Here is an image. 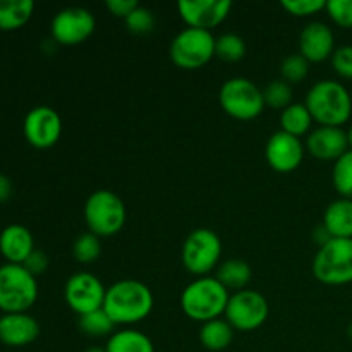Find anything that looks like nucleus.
Segmentation results:
<instances>
[{
  "label": "nucleus",
  "mask_w": 352,
  "mask_h": 352,
  "mask_svg": "<svg viewBox=\"0 0 352 352\" xmlns=\"http://www.w3.org/2000/svg\"><path fill=\"white\" fill-rule=\"evenodd\" d=\"M215 41L212 31L186 28L170 43V60L184 71L201 69L215 57Z\"/></svg>",
  "instance_id": "obj_9"
},
{
  "label": "nucleus",
  "mask_w": 352,
  "mask_h": 352,
  "mask_svg": "<svg viewBox=\"0 0 352 352\" xmlns=\"http://www.w3.org/2000/svg\"><path fill=\"white\" fill-rule=\"evenodd\" d=\"M306 148L299 138L291 136L284 131L272 134L265 146V158L272 170L278 174H289L301 167Z\"/></svg>",
  "instance_id": "obj_15"
},
{
  "label": "nucleus",
  "mask_w": 352,
  "mask_h": 352,
  "mask_svg": "<svg viewBox=\"0 0 352 352\" xmlns=\"http://www.w3.org/2000/svg\"><path fill=\"white\" fill-rule=\"evenodd\" d=\"M347 133V143H349V150H352V126L346 131Z\"/></svg>",
  "instance_id": "obj_41"
},
{
  "label": "nucleus",
  "mask_w": 352,
  "mask_h": 352,
  "mask_svg": "<svg viewBox=\"0 0 352 352\" xmlns=\"http://www.w3.org/2000/svg\"><path fill=\"white\" fill-rule=\"evenodd\" d=\"M155 298L146 284L122 278L107 289L103 309L116 325H134L151 315Z\"/></svg>",
  "instance_id": "obj_1"
},
{
  "label": "nucleus",
  "mask_w": 352,
  "mask_h": 352,
  "mask_svg": "<svg viewBox=\"0 0 352 352\" xmlns=\"http://www.w3.org/2000/svg\"><path fill=\"white\" fill-rule=\"evenodd\" d=\"M268 313V301L263 294L251 289L232 292L229 298L226 308V320L232 325L234 330L239 332H253L263 327L267 322Z\"/></svg>",
  "instance_id": "obj_10"
},
{
  "label": "nucleus",
  "mask_w": 352,
  "mask_h": 352,
  "mask_svg": "<svg viewBox=\"0 0 352 352\" xmlns=\"http://www.w3.org/2000/svg\"><path fill=\"white\" fill-rule=\"evenodd\" d=\"M282 9L294 17H309L325 10V0H282Z\"/></svg>",
  "instance_id": "obj_33"
},
{
  "label": "nucleus",
  "mask_w": 352,
  "mask_h": 352,
  "mask_svg": "<svg viewBox=\"0 0 352 352\" xmlns=\"http://www.w3.org/2000/svg\"><path fill=\"white\" fill-rule=\"evenodd\" d=\"M336 52V34L329 24L322 21L309 23L299 34V54L309 64H320L332 58Z\"/></svg>",
  "instance_id": "obj_16"
},
{
  "label": "nucleus",
  "mask_w": 352,
  "mask_h": 352,
  "mask_svg": "<svg viewBox=\"0 0 352 352\" xmlns=\"http://www.w3.org/2000/svg\"><path fill=\"white\" fill-rule=\"evenodd\" d=\"M332 67L342 79H352V45L336 48L332 55Z\"/></svg>",
  "instance_id": "obj_35"
},
{
  "label": "nucleus",
  "mask_w": 352,
  "mask_h": 352,
  "mask_svg": "<svg viewBox=\"0 0 352 352\" xmlns=\"http://www.w3.org/2000/svg\"><path fill=\"white\" fill-rule=\"evenodd\" d=\"M33 12V0H0V30H19L24 24H28Z\"/></svg>",
  "instance_id": "obj_23"
},
{
  "label": "nucleus",
  "mask_w": 352,
  "mask_h": 352,
  "mask_svg": "<svg viewBox=\"0 0 352 352\" xmlns=\"http://www.w3.org/2000/svg\"><path fill=\"white\" fill-rule=\"evenodd\" d=\"M182 265L189 274L198 277H208L219 267L222 256V241L212 229H196L186 237L182 244Z\"/></svg>",
  "instance_id": "obj_8"
},
{
  "label": "nucleus",
  "mask_w": 352,
  "mask_h": 352,
  "mask_svg": "<svg viewBox=\"0 0 352 352\" xmlns=\"http://www.w3.org/2000/svg\"><path fill=\"white\" fill-rule=\"evenodd\" d=\"M95 16L85 7H65L58 10L50 24L52 40L64 47L81 45L95 33Z\"/></svg>",
  "instance_id": "obj_11"
},
{
  "label": "nucleus",
  "mask_w": 352,
  "mask_h": 352,
  "mask_svg": "<svg viewBox=\"0 0 352 352\" xmlns=\"http://www.w3.org/2000/svg\"><path fill=\"white\" fill-rule=\"evenodd\" d=\"M85 352H107L105 347H98V346H93L89 347V349H86Z\"/></svg>",
  "instance_id": "obj_40"
},
{
  "label": "nucleus",
  "mask_w": 352,
  "mask_h": 352,
  "mask_svg": "<svg viewBox=\"0 0 352 352\" xmlns=\"http://www.w3.org/2000/svg\"><path fill=\"white\" fill-rule=\"evenodd\" d=\"M232 2L229 0H181L177 10L188 28L212 31L229 17Z\"/></svg>",
  "instance_id": "obj_14"
},
{
  "label": "nucleus",
  "mask_w": 352,
  "mask_h": 352,
  "mask_svg": "<svg viewBox=\"0 0 352 352\" xmlns=\"http://www.w3.org/2000/svg\"><path fill=\"white\" fill-rule=\"evenodd\" d=\"M107 287L96 275L89 272H76L64 285V299L69 308L79 316L103 308Z\"/></svg>",
  "instance_id": "obj_12"
},
{
  "label": "nucleus",
  "mask_w": 352,
  "mask_h": 352,
  "mask_svg": "<svg viewBox=\"0 0 352 352\" xmlns=\"http://www.w3.org/2000/svg\"><path fill=\"white\" fill-rule=\"evenodd\" d=\"M347 337H349L351 342H352V322L347 325Z\"/></svg>",
  "instance_id": "obj_42"
},
{
  "label": "nucleus",
  "mask_w": 352,
  "mask_h": 352,
  "mask_svg": "<svg viewBox=\"0 0 352 352\" xmlns=\"http://www.w3.org/2000/svg\"><path fill=\"white\" fill-rule=\"evenodd\" d=\"M78 327L88 337H110L116 330V323L110 320L103 308L79 316Z\"/></svg>",
  "instance_id": "obj_26"
},
{
  "label": "nucleus",
  "mask_w": 352,
  "mask_h": 352,
  "mask_svg": "<svg viewBox=\"0 0 352 352\" xmlns=\"http://www.w3.org/2000/svg\"><path fill=\"white\" fill-rule=\"evenodd\" d=\"M38 299L36 277L23 265L6 263L0 267V311L28 313Z\"/></svg>",
  "instance_id": "obj_5"
},
{
  "label": "nucleus",
  "mask_w": 352,
  "mask_h": 352,
  "mask_svg": "<svg viewBox=\"0 0 352 352\" xmlns=\"http://www.w3.org/2000/svg\"><path fill=\"white\" fill-rule=\"evenodd\" d=\"M105 7L110 10V14L116 17L126 21L129 17V14L133 12L136 7H140L138 0H107Z\"/></svg>",
  "instance_id": "obj_37"
},
{
  "label": "nucleus",
  "mask_w": 352,
  "mask_h": 352,
  "mask_svg": "<svg viewBox=\"0 0 352 352\" xmlns=\"http://www.w3.org/2000/svg\"><path fill=\"white\" fill-rule=\"evenodd\" d=\"M12 196V182L6 174H0V203L7 201Z\"/></svg>",
  "instance_id": "obj_38"
},
{
  "label": "nucleus",
  "mask_w": 352,
  "mask_h": 352,
  "mask_svg": "<svg viewBox=\"0 0 352 352\" xmlns=\"http://www.w3.org/2000/svg\"><path fill=\"white\" fill-rule=\"evenodd\" d=\"M246 55V41L236 33H223L215 41V57L223 62H239Z\"/></svg>",
  "instance_id": "obj_27"
},
{
  "label": "nucleus",
  "mask_w": 352,
  "mask_h": 352,
  "mask_svg": "<svg viewBox=\"0 0 352 352\" xmlns=\"http://www.w3.org/2000/svg\"><path fill=\"white\" fill-rule=\"evenodd\" d=\"M34 251L33 234L21 223H10L0 232V254L7 263L23 265Z\"/></svg>",
  "instance_id": "obj_19"
},
{
  "label": "nucleus",
  "mask_w": 352,
  "mask_h": 352,
  "mask_svg": "<svg viewBox=\"0 0 352 352\" xmlns=\"http://www.w3.org/2000/svg\"><path fill=\"white\" fill-rule=\"evenodd\" d=\"M325 10L337 26L352 30V0H329Z\"/></svg>",
  "instance_id": "obj_34"
},
{
  "label": "nucleus",
  "mask_w": 352,
  "mask_h": 352,
  "mask_svg": "<svg viewBox=\"0 0 352 352\" xmlns=\"http://www.w3.org/2000/svg\"><path fill=\"white\" fill-rule=\"evenodd\" d=\"M230 292L215 277H198L186 285L181 294V308L192 322H212L226 315Z\"/></svg>",
  "instance_id": "obj_3"
},
{
  "label": "nucleus",
  "mask_w": 352,
  "mask_h": 352,
  "mask_svg": "<svg viewBox=\"0 0 352 352\" xmlns=\"http://www.w3.org/2000/svg\"><path fill=\"white\" fill-rule=\"evenodd\" d=\"M23 133L33 148H38V150L52 148L62 136L60 116L52 107H34L24 117Z\"/></svg>",
  "instance_id": "obj_13"
},
{
  "label": "nucleus",
  "mask_w": 352,
  "mask_h": 352,
  "mask_svg": "<svg viewBox=\"0 0 352 352\" xmlns=\"http://www.w3.org/2000/svg\"><path fill=\"white\" fill-rule=\"evenodd\" d=\"M234 340V329L226 318H217L203 323L199 329V342L212 352L226 351Z\"/></svg>",
  "instance_id": "obj_22"
},
{
  "label": "nucleus",
  "mask_w": 352,
  "mask_h": 352,
  "mask_svg": "<svg viewBox=\"0 0 352 352\" xmlns=\"http://www.w3.org/2000/svg\"><path fill=\"white\" fill-rule=\"evenodd\" d=\"M292 86L285 82L284 79H275L267 85L263 89L265 107H270L275 110H285L289 105H292Z\"/></svg>",
  "instance_id": "obj_30"
},
{
  "label": "nucleus",
  "mask_w": 352,
  "mask_h": 352,
  "mask_svg": "<svg viewBox=\"0 0 352 352\" xmlns=\"http://www.w3.org/2000/svg\"><path fill=\"white\" fill-rule=\"evenodd\" d=\"M323 227L333 239H352V199L339 198L327 206Z\"/></svg>",
  "instance_id": "obj_20"
},
{
  "label": "nucleus",
  "mask_w": 352,
  "mask_h": 352,
  "mask_svg": "<svg viewBox=\"0 0 352 352\" xmlns=\"http://www.w3.org/2000/svg\"><path fill=\"white\" fill-rule=\"evenodd\" d=\"M313 239H315L316 243H318V246L322 248L323 244H327L330 239H332V236H330L329 230H327L322 223V226H318L315 230H313Z\"/></svg>",
  "instance_id": "obj_39"
},
{
  "label": "nucleus",
  "mask_w": 352,
  "mask_h": 352,
  "mask_svg": "<svg viewBox=\"0 0 352 352\" xmlns=\"http://www.w3.org/2000/svg\"><path fill=\"white\" fill-rule=\"evenodd\" d=\"M219 102L223 112L237 120H253L265 109L263 89L251 79L230 78L219 91Z\"/></svg>",
  "instance_id": "obj_7"
},
{
  "label": "nucleus",
  "mask_w": 352,
  "mask_h": 352,
  "mask_svg": "<svg viewBox=\"0 0 352 352\" xmlns=\"http://www.w3.org/2000/svg\"><path fill=\"white\" fill-rule=\"evenodd\" d=\"M332 182L340 198L352 199V150L333 164Z\"/></svg>",
  "instance_id": "obj_29"
},
{
  "label": "nucleus",
  "mask_w": 352,
  "mask_h": 352,
  "mask_svg": "<svg viewBox=\"0 0 352 352\" xmlns=\"http://www.w3.org/2000/svg\"><path fill=\"white\" fill-rule=\"evenodd\" d=\"M40 336V323L28 313L0 316V342L7 347H26Z\"/></svg>",
  "instance_id": "obj_18"
},
{
  "label": "nucleus",
  "mask_w": 352,
  "mask_h": 352,
  "mask_svg": "<svg viewBox=\"0 0 352 352\" xmlns=\"http://www.w3.org/2000/svg\"><path fill=\"white\" fill-rule=\"evenodd\" d=\"M309 62L301 54H292L285 57L280 64L282 79L289 85H296L308 78Z\"/></svg>",
  "instance_id": "obj_31"
},
{
  "label": "nucleus",
  "mask_w": 352,
  "mask_h": 352,
  "mask_svg": "<svg viewBox=\"0 0 352 352\" xmlns=\"http://www.w3.org/2000/svg\"><path fill=\"white\" fill-rule=\"evenodd\" d=\"M306 151L323 162H337L349 151L347 133L342 127L318 126L306 138Z\"/></svg>",
  "instance_id": "obj_17"
},
{
  "label": "nucleus",
  "mask_w": 352,
  "mask_h": 352,
  "mask_svg": "<svg viewBox=\"0 0 352 352\" xmlns=\"http://www.w3.org/2000/svg\"><path fill=\"white\" fill-rule=\"evenodd\" d=\"M105 349L107 352H155V346L146 333L124 329L109 337Z\"/></svg>",
  "instance_id": "obj_24"
},
{
  "label": "nucleus",
  "mask_w": 352,
  "mask_h": 352,
  "mask_svg": "<svg viewBox=\"0 0 352 352\" xmlns=\"http://www.w3.org/2000/svg\"><path fill=\"white\" fill-rule=\"evenodd\" d=\"M23 267L26 268L28 272H30L33 277H40V275H43L45 272H47L48 268V256L43 253V251L40 250H34L33 253L28 256V260L24 261Z\"/></svg>",
  "instance_id": "obj_36"
},
{
  "label": "nucleus",
  "mask_w": 352,
  "mask_h": 352,
  "mask_svg": "<svg viewBox=\"0 0 352 352\" xmlns=\"http://www.w3.org/2000/svg\"><path fill=\"white\" fill-rule=\"evenodd\" d=\"M215 278L229 292H239L250 285L251 278H253V270L248 261L241 260V258H232V260L223 261L217 268Z\"/></svg>",
  "instance_id": "obj_21"
},
{
  "label": "nucleus",
  "mask_w": 352,
  "mask_h": 352,
  "mask_svg": "<svg viewBox=\"0 0 352 352\" xmlns=\"http://www.w3.org/2000/svg\"><path fill=\"white\" fill-rule=\"evenodd\" d=\"M313 275L325 285L352 284V239H330L318 248L311 263Z\"/></svg>",
  "instance_id": "obj_6"
},
{
  "label": "nucleus",
  "mask_w": 352,
  "mask_h": 352,
  "mask_svg": "<svg viewBox=\"0 0 352 352\" xmlns=\"http://www.w3.org/2000/svg\"><path fill=\"white\" fill-rule=\"evenodd\" d=\"M305 105L318 126L342 127L352 116V95L336 79L315 82L306 95Z\"/></svg>",
  "instance_id": "obj_2"
},
{
  "label": "nucleus",
  "mask_w": 352,
  "mask_h": 352,
  "mask_svg": "<svg viewBox=\"0 0 352 352\" xmlns=\"http://www.w3.org/2000/svg\"><path fill=\"white\" fill-rule=\"evenodd\" d=\"M102 254V243H100V237L95 236L88 230L86 234H81L78 239L72 244V256L78 263L81 265H91Z\"/></svg>",
  "instance_id": "obj_28"
},
{
  "label": "nucleus",
  "mask_w": 352,
  "mask_h": 352,
  "mask_svg": "<svg viewBox=\"0 0 352 352\" xmlns=\"http://www.w3.org/2000/svg\"><path fill=\"white\" fill-rule=\"evenodd\" d=\"M85 220L89 232L102 237H112L126 226V205L119 195L109 189L91 192L85 203Z\"/></svg>",
  "instance_id": "obj_4"
},
{
  "label": "nucleus",
  "mask_w": 352,
  "mask_h": 352,
  "mask_svg": "<svg viewBox=\"0 0 352 352\" xmlns=\"http://www.w3.org/2000/svg\"><path fill=\"white\" fill-rule=\"evenodd\" d=\"M127 31L133 34H148L153 31L155 28V16L150 9L140 6L129 14L126 19Z\"/></svg>",
  "instance_id": "obj_32"
},
{
  "label": "nucleus",
  "mask_w": 352,
  "mask_h": 352,
  "mask_svg": "<svg viewBox=\"0 0 352 352\" xmlns=\"http://www.w3.org/2000/svg\"><path fill=\"white\" fill-rule=\"evenodd\" d=\"M313 122L315 120L305 103H292L280 113V131L299 140L311 133Z\"/></svg>",
  "instance_id": "obj_25"
}]
</instances>
